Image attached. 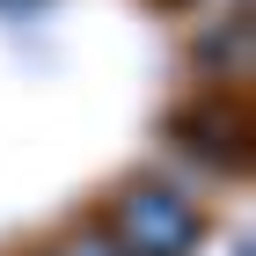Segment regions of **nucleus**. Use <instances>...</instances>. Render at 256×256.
Instances as JSON below:
<instances>
[{"label": "nucleus", "mask_w": 256, "mask_h": 256, "mask_svg": "<svg viewBox=\"0 0 256 256\" xmlns=\"http://www.w3.org/2000/svg\"><path fill=\"white\" fill-rule=\"evenodd\" d=\"M118 220H124V234L139 242V256H176V249H190V234H198L176 198H168V212H146V198H139V205H124Z\"/></svg>", "instance_id": "nucleus-1"}]
</instances>
